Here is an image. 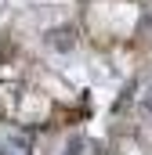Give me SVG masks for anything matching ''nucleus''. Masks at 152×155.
<instances>
[{"mask_svg":"<svg viewBox=\"0 0 152 155\" xmlns=\"http://www.w3.org/2000/svg\"><path fill=\"white\" fill-rule=\"evenodd\" d=\"M47 47H54V51H73L76 47V33L65 29V25H62V29H51V33H47Z\"/></svg>","mask_w":152,"mask_h":155,"instance_id":"nucleus-1","label":"nucleus"},{"mask_svg":"<svg viewBox=\"0 0 152 155\" xmlns=\"http://www.w3.org/2000/svg\"><path fill=\"white\" fill-rule=\"evenodd\" d=\"M62 155H83V141H80V137H73V141L65 144V152H62Z\"/></svg>","mask_w":152,"mask_h":155,"instance_id":"nucleus-2","label":"nucleus"},{"mask_svg":"<svg viewBox=\"0 0 152 155\" xmlns=\"http://www.w3.org/2000/svg\"><path fill=\"white\" fill-rule=\"evenodd\" d=\"M141 112L152 119V90H145V94H141Z\"/></svg>","mask_w":152,"mask_h":155,"instance_id":"nucleus-3","label":"nucleus"}]
</instances>
